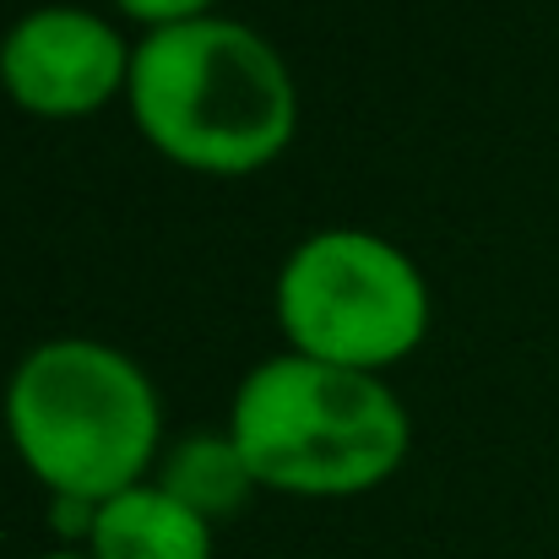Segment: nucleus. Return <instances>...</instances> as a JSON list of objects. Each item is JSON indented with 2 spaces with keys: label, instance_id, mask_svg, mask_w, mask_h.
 Listing matches in <instances>:
<instances>
[{
  "label": "nucleus",
  "instance_id": "f257e3e1",
  "mask_svg": "<svg viewBox=\"0 0 559 559\" xmlns=\"http://www.w3.org/2000/svg\"><path fill=\"white\" fill-rule=\"evenodd\" d=\"M126 104L158 158L217 180L277 164L299 131L294 71L234 16L142 33Z\"/></svg>",
  "mask_w": 559,
  "mask_h": 559
},
{
  "label": "nucleus",
  "instance_id": "f03ea898",
  "mask_svg": "<svg viewBox=\"0 0 559 559\" xmlns=\"http://www.w3.org/2000/svg\"><path fill=\"white\" fill-rule=\"evenodd\" d=\"M5 435L22 467L76 511L147 484L164 407L142 365L93 337H55L5 380Z\"/></svg>",
  "mask_w": 559,
  "mask_h": 559
},
{
  "label": "nucleus",
  "instance_id": "7ed1b4c3",
  "mask_svg": "<svg viewBox=\"0 0 559 559\" xmlns=\"http://www.w3.org/2000/svg\"><path fill=\"white\" fill-rule=\"evenodd\" d=\"M228 440L255 489L288 500H354L407 462L413 424L380 374L277 354L239 380Z\"/></svg>",
  "mask_w": 559,
  "mask_h": 559
},
{
  "label": "nucleus",
  "instance_id": "20e7f679",
  "mask_svg": "<svg viewBox=\"0 0 559 559\" xmlns=\"http://www.w3.org/2000/svg\"><path fill=\"white\" fill-rule=\"evenodd\" d=\"M288 354L380 374L429 337V283L418 261L370 228H321L294 245L272 288Z\"/></svg>",
  "mask_w": 559,
  "mask_h": 559
},
{
  "label": "nucleus",
  "instance_id": "39448f33",
  "mask_svg": "<svg viewBox=\"0 0 559 559\" xmlns=\"http://www.w3.org/2000/svg\"><path fill=\"white\" fill-rule=\"evenodd\" d=\"M131 44L87 5H33L0 38V93L33 120H87L126 98Z\"/></svg>",
  "mask_w": 559,
  "mask_h": 559
},
{
  "label": "nucleus",
  "instance_id": "423d86ee",
  "mask_svg": "<svg viewBox=\"0 0 559 559\" xmlns=\"http://www.w3.org/2000/svg\"><path fill=\"white\" fill-rule=\"evenodd\" d=\"M93 559H212V522L164 484H136L87 516Z\"/></svg>",
  "mask_w": 559,
  "mask_h": 559
},
{
  "label": "nucleus",
  "instance_id": "0eeeda50",
  "mask_svg": "<svg viewBox=\"0 0 559 559\" xmlns=\"http://www.w3.org/2000/svg\"><path fill=\"white\" fill-rule=\"evenodd\" d=\"M158 484H164L175 500H186L195 516H206V522L245 511V500L255 495V478H250V467H245L239 445L228 440V429L180 440V445L169 451V462H164Z\"/></svg>",
  "mask_w": 559,
  "mask_h": 559
},
{
  "label": "nucleus",
  "instance_id": "6e6552de",
  "mask_svg": "<svg viewBox=\"0 0 559 559\" xmlns=\"http://www.w3.org/2000/svg\"><path fill=\"white\" fill-rule=\"evenodd\" d=\"M120 16L142 22L147 33H164V27H186L201 16H217V0H115Z\"/></svg>",
  "mask_w": 559,
  "mask_h": 559
},
{
  "label": "nucleus",
  "instance_id": "1a4fd4ad",
  "mask_svg": "<svg viewBox=\"0 0 559 559\" xmlns=\"http://www.w3.org/2000/svg\"><path fill=\"white\" fill-rule=\"evenodd\" d=\"M44 559H93V555H87V549H82V555H76V549H60V555H44Z\"/></svg>",
  "mask_w": 559,
  "mask_h": 559
}]
</instances>
